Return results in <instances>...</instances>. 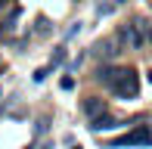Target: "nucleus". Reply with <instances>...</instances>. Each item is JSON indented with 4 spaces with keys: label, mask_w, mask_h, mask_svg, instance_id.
Listing matches in <instances>:
<instances>
[{
    "label": "nucleus",
    "mask_w": 152,
    "mask_h": 149,
    "mask_svg": "<svg viewBox=\"0 0 152 149\" xmlns=\"http://www.w3.org/2000/svg\"><path fill=\"white\" fill-rule=\"evenodd\" d=\"M149 143H152V127L137 124L130 134H124L118 140H109V149H118V146H149Z\"/></svg>",
    "instance_id": "nucleus-1"
},
{
    "label": "nucleus",
    "mask_w": 152,
    "mask_h": 149,
    "mask_svg": "<svg viewBox=\"0 0 152 149\" xmlns=\"http://www.w3.org/2000/svg\"><path fill=\"white\" fill-rule=\"evenodd\" d=\"M112 93L118 99H137V93H140V81H137V72H124V78L118 81V84L112 87Z\"/></svg>",
    "instance_id": "nucleus-2"
},
{
    "label": "nucleus",
    "mask_w": 152,
    "mask_h": 149,
    "mask_svg": "<svg viewBox=\"0 0 152 149\" xmlns=\"http://www.w3.org/2000/svg\"><path fill=\"white\" fill-rule=\"evenodd\" d=\"M118 40H121V44H127L130 50H140V47L146 44V34L140 31V25H137V22H130V25H121V28H118Z\"/></svg>",
    "instance_id": "nucleus-3"
},
{
    "label": "nucleus",
    "mask_w": 152,
    "mask_h": 149,
    "mask_svg": "<svg viewBox=\"0 0 152 149\" xmlns=\"http://www.w3.org/2000/svg\"><path fill=\"white\" fill-rule=\"evenodd\" d=\"M124 72H127V69H118V65H99L93 78L99 81L102 87H109V90H112V87H115V84H118V81L124 78Z\"/></svg>",
    "instance_id": "nucleus-4"
},
{
    "label": "nucleus",
    "mask_w": 152,
    "mask_h": 149,
    "mask_svg": "<svg viewBox=\"0 0 152 149\" xmlns=\"http://www.w3.org/2000/svg\"><path fill=\"white\" fill-rule=\"evenodd\" d=\"M90 53H93L96 59H102V62H112V59L118 56L121 50H118V40H115V37H106V40H99V44H96Z\"/></svg>",
    "instance_id": "nucleus-5"
},
{
    "label": "nucleus",
    "mask_w": 152,
    "mask_h": 149,
    "mask_svg": "<svg viewBox=\"0 0 152 149\" xmlns=\"http://www.w3.org/2000/svg\"><path fill=\"white\" fill-rule=\"evenodd\" d=\"M124 121H118V118H112V115H96V118H90V131L93 134H102V131H115V127H121Z\"/></svg>",
    "instance_id": "nucleus-6"
},
{
    "label": "nucleus",
    "mask_w": 152,
    "mask_h": 149,
    "mask_svg": "<svg viewBox=\"0 0 152 149\" xmlns=\"http://www.w3.org/2000/svg\"><path fill=\"white\" fill-rule=\"evenodd\" d=\"M109 106H106V99H99V96H87L84 99V115L87 118H96V115H102Z\"/></svg>",
    "instance_id": "nucleus-7"
},
{
    "label": "nucleus",
    "mask_w": 152,
    "mask_h": 149,
    "mask_svg": "<svg viewBox=\"0 0 152 149\" xmlns=\"http://www.w3.org/2000/svg\"><path fill=\"white\" fill-rule=\"evenodd\" d=\"M65 62V47H56V53H53V59H50V65L56 69V65H62Z\"/></svg>",
    "instance_id": "nucleus-8"
},
{
    "label": "nucleus",
    "mask_w": 152,
    "mask_h": 149,
    "mask_svg": "<svg viewBox=\"0 0 152 149\" xmlns=\"http://www.w3.org/2000/svg\"><path fill=\"white\" fill-rule=\"evenodd\" d=\"M50 72H53V65H44V69H37V72H34V81L40 84V81H44V78H47Z\"/></svg>",
    "instance_id": "nucleus-9"
},
{
    "label": "nucleus",
    "mask_w": 152,
    "mask_h": 149,
    "mask_svg": "<svg viewBox=\"0 0 152 149\" xmlns=\"http://www.w3.org/2000/svg\"><path fill=\"white\" fill-rule=\"evenodd\" d=\"M44 31H50V22L40 16V19H37V34H44Z\"/></svg>",
    "instance_id": "nucleus-10"
},
{
    "label": "nucleus",
    "mask_w": 152,
    "mask_h": 149,
    "mask_svg": "<svg viewBox=\"0 0 152 149\" xmlns=\"http://www.w3.org/2000/svg\"><path fill=\"white\" fill-rule=\"evenodd\" d=\"M59 87H62V90H72V87H75V78H62Z\"/></svg>",
    "instance_id": "nucleus-11"
},
{
    "label": "nucleus",
    "mask_w": 152,
    "mask_h": 149,
    "mask_svg": "<svg viewBox=\"0 0 152 149\" xmlns=\"http://www.w3.org/2000/svg\"><path fill=\"white\" fill-rule=\"evenodd\" d=\"M78 31H81V22H75L72 28H68V34H65V37H75V34H78Z\"/></svg>",
    "instance_id": "nucleus-12"
},
{
    "label": "nucleus",
    "mask_w": 152,
    "mask_h": 149,
    "mask_svg": "<svg viewBox=\"0 0 152 149\" xmlns=\"http://www.w3.org/2000/svg\"><path fill=\"white\" fill-rule=\"evenodd\" d=\"M3 6H10V0H0V9H3Z\"/></svg>",
    "instance_id": "nucleus-13"
},
{
    "label": "nucleus",
    "mask_w": 152,
    "mask_h": 149,
    "mask_svg": "<svg viewBox=\"0 0 152 149\" xmlns=\"http://www.w3.org/2000/svg\"><path fill=\"white\" fill-rule=\"evenodd\" d=\"M25 149H34V146H25Z\"/></svg>",
    "instance_id": "nucleus-14"
},
{
    "label": "nucleus",
    "mask_w": 152,
    "mask_h": 149,
    "mask_svg": "<svg viewBox=\"0 0 152 149\" xmlns=\"http://www.w3.org/2000/svg\"><path fill=\"white\" fill-rule=\"evenodd\" d=\"M75 149H81V146H75Z\"/></svg>",
    "instance_id": "nucleus-15"
},
{
    "label": "nucleus",
    "mask_w": 152,
    "mask_h": 149,
    "mask_svg": "<svg viewBox=\"0 0 152 149\" xmlns=\"http://www.w3.org/2000/svg\"><path fill=\"white\" fill-rule=\"evenodd\" d=\"M0 74H3V72H0Z\"/></svg>",
    "instance_id": "nucleus-16"
}]
</instances>
